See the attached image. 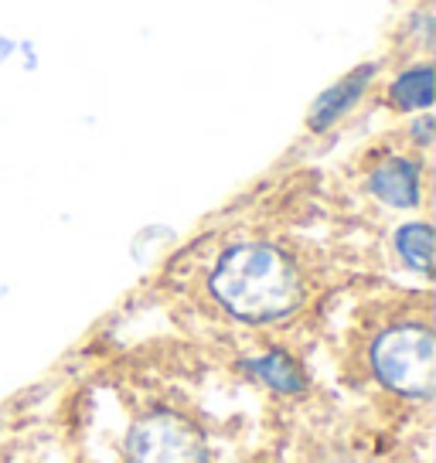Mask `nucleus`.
<instances>
[{"label": "nucleus", "mask_w": 436, "mask_h": 463, "mask_svg": "<svg viewBox=\"0 0 436 463\" xmlns=\"http://www.w3.org/2000/svg\"><path fill=\"white\" fill-rule=\"evenodd\" d=\"M212 304L246 327L290 320L307 300V279L290 252L270 239H235L204 276Z\"/></svg>", "instance_id": "1"}, {"label": "nucleus", "mask_w": 436, "mask_h": 463, "mask_svg": "<svg viewBox=\"0 0 436 463\" xmlns=\"http://www.w3.org/2000/svg\"><path fill=\"white\" fill-rule=\"evenodd\" d=\"M372 375L406 399H433L436 392V334L426 320H393L368 345Z\"/></svg>", "instance_id": "2"}, {"label": "nucleus", "mask_w": 436, "mask_h": 463, "mask_svg": "<svg viewBox=\"0 0 436 463\" xmlns=\"http://www.w3.org/2000/svg\"><path fill=\"white\" fill-rule=\"evenodd\" d=\"M382 75H385V65L378 58H365L358 65H351L348 72L331 79L310 99V106H307V116H304L307 130L318 133V137L337 130L345 119H351V116L362 109L372 92H378Z\"/></svg>", "instance_id": "3"}, {"label": "nucleus", "mask_w": 436, "mask_h": 463, "mask_svg": "<svg viewBox=\"0 0 436 463\" xmlns=\"http://www.w3.org/2000/svg\"><path fill=\"white\" fill-rule=\"evenodd\" d=\"M365 194L389 212L412 215L426 202V160L416 150H389L365 171Z\"/></svg>", "instance_id": "4"}, {"label": "nucleus", "mask_w": 436, "mask_h": 463, "mask_svg": "<svg viewBox=\"0 0 436 463\" xmlns=\"http://www.w3.org/2000/svg\"><path fill=\"white\" fill-rule=\"evenodd\" d=\"M130 463H208V453L188 422L150 416L130 436Z\"/></svg>", "instance_id": "5"}, {"label": "nucleus", "mask_w": 436, "mask_h": 463, "mask_svg": "<svg viewBox=\"0 0 436 463\" xmlns=\"http://www.w3.org/2000/svg\"><path fill=\"white\" fill-rule=\"evenodd\" d=\"M382 102L395 116L433 113L436 106V65L433 55H403L389 75H382Z\"/></svg>", "instance_id": "6"}, {"label": "nucleus", "mask_w": 436, "mask_h": 463, "mask_svg": "<svg viewBox=\"0 0 436 463\" xmlns=\"http://www.w3.org/2000/svg\"><path fill=\"white\" fill-rule=\"evenodd\" d=\"M393 256L420 279L433 276V225L426 218H406L393 229Z\"/></svg>", "instance_id": "7"}, {"label": "nucleus", "mask_w": 436, "mask_h": 463, "mask_svg": "<svg viewBox=\"0 0 436 463\" xmlns=\"http://www.w3.org/2000/svg\"><path fill=\"white\" fill-rule=\"evenodd\" d=\"M242 368H246L260 385L280 392V395H297V392H304V385H307L300 362L293 358L290 351H283V347H270V351H262V354H252V358L242 362Z\"/></svg>", "instance_id": "8"}, {"label": "nucleus", "mask_w": 436, "mask_h": 463, "mask_svg": "<svg viewBox=\"0 0 436 463\" xmlns=\"http://www.w3.org/2000/svg\"><path fill=\"white\" fill-rule=\"evenodd\" d=\"M395 48L403 55H433L436 48V11L433 0H412L399 24H395Z\"/></svg>", "instance_id": "9"}, {"label": "nucleus", "mask_w": 436, "mask_h": 463, "mask_svg": "<svg viewBox=\"0 0 436 463\" xmlns=\"http://www.w3.org/2000/svg\"><path fill=\"white\" fill-rule=\"evenodd\" d=\"M406 140L416 154H426L436 144V116L433 113L406 116Z\"/></svg>", "instance_id": "10"}, {"label": "nucleus", "mask_w": 436, "mask_h": 463, "mask_svg": "<svg viewBox=\"0 0 436 463\" xmlns=\"http://www.w3.org/2000/svg\"><path fill=\"white\" fill-rule=\"evenodd\" d=\"M17 65L31 75L42 69V52H38V42H34V38H24V34H21V44H17Z\"/></svg>", "instance_id": "11"}, {"label": "nucleus", "mask_w": 436, "mask_h": 463, "mask_svg": "<svg viewBox=\"0 0 436 463\" xmlns=\"http://www.w3.org/2000/svg\"><path fill=\"white\" fill-rule=\"evenodd\" d=\"M17 44H21V34L0 31V69H4V65H14L17 61Z\"/></svg>", "instance_id": "12"}]
</instances>
